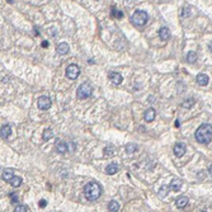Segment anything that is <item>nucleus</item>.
<instances>
[{"label": "nucleus", "mask_w": 212, "mask_h": 212, "mask_svg": "<svg viewBox=\"0 0 212 212\" xmlns=\"http://www.w3.org/2000/svg\"><path fill=\"white\" fill-rule=\"evenodd\" d=\"M197 142L202 143V145H207L212 141V126L208 125V123H203L201 125L197 131H196V135H194Z\"/></svg>", "instance_id": "f257e3e1"}, {"label": "nucleus", "mask_w": 212, "mask_h": 212, "mask_svg": "<svg viewBox=\"0 0 212 212\" xmlns=\"http://www.w3.org/2000/svg\"><path fill=\"white\" fill-rule=\"evenodd\" d=\"M169 188H170V187H168V185H163V187L159 189V196L160 197H166V194L169 192Z\"/></svg>", "instance_id": "a878e982"}, {"label": "nucleus", "mask_w": 212, "mask_h": 212, "mask_svg": "<svg viewBox=\"0 0 212 212\" xmlns=\"http://www.w3.org/2000/svg\"><path fill=\"white\" fill-rule=\"evenodd\" d=\"M185 149H187L185 143H183V142L175 143V146H174V155H175L177 158H182V156L185 154Z\"/></svg>", "instance_id": "6e6552de"}, {"label": "nucleus", "mask_w": 212, "mask_h": 212, "mask_svg": "<svg viewBox=\"0 0 212 212\" xmlns=\"http://www.w3.org/2000/svg\"><path fill=\"white\" fill-rule=\"evenodd\" d=\"M108 78L114 84V85H120V84L122 83V80H123L122 75L120 73H117V71H111V73H109V75H108Z\"/></svg>", "instance_id": "1a4fd4ad"}, {"label": "nucleus", "mask_w": 212, "mask_h": 212, "mask_svg": "<svg viewBox=\"0 0 212 212\" xmlns=\"http://www.w3.org/2000/svg\"><path fill=\"white\" fill-rule=\"evenodd\" d=\"M185 61L188 64H194L197 61V54L194 52V51H189L187 54V56H185Z\"/></svg>", "instance_id": "6ab92c4d"}, {"label": "nucleus", "mask_w": 212, "mask_h": 212, "mask_svg": "<svg viewBox=\"0 0 212 212\" xmlns=\"http://www.w3.org/2000/svg\"><path fill=\"white\" fill-rule=\"evenodd\" d=\"M155 116H156V112H155V109H152V108H149L145 111V114H143V117H145V121L146 122H152L155 120Z\"/></svg>", "instance_id": "2eb2a0df"}, {"label": "nucleus", "mask_w": 212, "mask_h": 212, "mask_svg": "<svg viewBox=\"0 0 212 212\" xmlns=\"http://www.w3.org/2000/svg\"><path fill=\"white\" fill-rule=\"evenodd\" d=\"M10 135H12V127H10V125H3L2 128H0V137H2L3 140H8Z\"/></svg>", "instance_id": "9d476101"}, {"label": "nucleus", "mask_w": 212, "mask_h": 212, "mask_svg": "<svg viewBox=\"0 0 212 212\" xmlns=\"http://www.w3.org/2000/svg\"><path fill=\"white\" fill-rule=\"evenodd\" d=\"M125 149H126L127 154H133V152L137 150V145H136V143H127Z\"/></svg>", "instance_id": "5701e85b"}, {"label": "nucleus", "mask_w": 212, "mask_h": 212, "mask_svg": "<svg viewBox=\"0 0 212 212\" xmlns=\"http://www.w3.org/2000/svg\"><path fill=\"white\" fill-rule=\"evenodd\" d=\"M51 104H52V102H51V99L47 95H42L37 100V106L41 111H47V109H50Z\"/></svg>", "instance_id": "423d86ee"}, {"label": "nucleus", "mask_w": 212, "mask_h": 212, "mask_svg": "<svg viewBox=\"0 0 212 212\" xmlns=\"http://www.w3.org/2000/svg\"><path fill=\"white\" fill-rule=\"evenodd\" d=\"M196 103V100H194L193 98H188V99H185L183 103H182V107L183 108H187V109H189V108H192L193 107V104Z\"/></svg>", "instance_id": "412c9836"}, {"label": "nucleus", "mask_w": 212, "mask_h": 212, "mask_svg": "<svg viewBox=\"0 0 212 212\" xmlns=\"http://www.w3.org/2000/svg\"><path fill=\"white\" fill-rule=\"evenodd\" d=\"M113 154H114V149H112V147H106V149H104V155L111 156V155H113Z\"/></svg>", "instance_id": "c85d7f7f"}, {"label": "nucleus", "mask_w": 212, "mask_h": 212, "mask_svg": "<svg viewBox=\"0 0 212 212\" xmlns=\"http://www.w3.org/2000/svg\"><path fill=\"white\" fill-rule=\"evenodd\" d=\"M42 137H43L45 141H48L50 139L54 137V131L51 130V128H46V130L43 131V135H42Z\"/></svg>", "instance_id": "4be33fe9"}, {"label": "nucleus", "mask_w": 212, "mask_h": 212, "mask_svg": "<svg viewBox=\"0 0 212 212\" xmlns=\"http://www.w3.org/2000/svg\"><path fill=\"white\" fill-rule=\"evenodd\" d=\"M14 211L15 212H27V211H29V208H28V206H25V205H17Z\"/></svg>", "instance_id": "bb28decb"}, {"label": "nucleus", "mask_w": 212, "mask_h": 212, "mask_svg": "<svg viewBox=\"0 0 212 212\" xmlns=\"http://www.w3.org/2000/svg\"><path fill=\"white\" fill-rule=\"evenodd\" d=\"M2 177H3V179L5 182L9 183L14 177V172L12 170V169H5V170H3V173H2Z\"/></svg>", "instance_id": "a211bd4d"}, {"label": "nucleus", "mask_w": 212, "mask_h": 212, "mask_svg": "<svg viewBox=\"0 0 212 212\" xmlns=\"http://www.w3.org/2000/svg\"><path fill=\"white\" fill-rule=\"evenodd\" d=\"M46 206H47V201H45V199L39 201V207H46Z\"/></svg>", "instance_id": "7c9ffc66"}, {"label": "nucleus", "mask_w": 212, "mask_h": 212, "mask_svg": "<svg viewBox=\"0 0 212 212\" xmlns=\"http://www.w3.org/2000/svg\"><path fill=\"white\" fill-rule=\"evenodd\" d=\"M93 94V87L89 83H83L78 88V91H76V97L79 99H87Z\"/></svg>", "instance_id": "20e7f679"}, {"label": "nucleus", "mask_w": 212, "mask_h": 212, "mask_svg": "<svg viewBox=\"0 0 212 212\" xmlns=\"http://www.w3.org/2000/svg\"><path fill=\"white\" fill-rule=\"evenodd\" d=\"M118 170H120V166H118L117 164H114V163L108 164L107 168H106V173H107L108 175H113V174L118 173Z\"/></svg>", "instance_id": "dca6fc26"}, {"label": "nucleus", "mask_w": 212, "mask_h": 212, "mask_svg": "<svg viewBox=\"0 0 212 212\" xmlns=\"http://www.w3.org/2000/svg\"><path fill=\"white\" fill-rule=\"evenodd\" d=\"M42 47H43V48H47V47H48V42H47V41H43V42H42Z\"/></svg>", "instance_id": "2f4dec72"}, {"label": "nucleus", "mask_w": 212, "mask_h": 212, "mask_svg": "<svg viewBox=\"0 0 212 212\" xmlns=\"http://www.w3.org/2000/svg\"><path fill=\"white\" fill-rule=\"evenodd\" d=\"M100 194H102V185L95 180L89 182L85 187H84V196H85L87 199H89V201L98 199L100 197Z\"/></svg>", "instance_id": "f03ea898"}, {"label": "nucleus", "mask_w": 212, "mask_h": 212, "mask_svg": "<svg viewBox=\"0 0 212 212\" xmlns=\"http://www.w3.org/2000/svg\"><path fill=\"white\" fill-rule=\"evenodd\" d=\"M191 15V9H189V6H185L183 8V12H182V17H184V18H187V17Z\"/></svg>", "instance_id": "cd10ccee"}, {"label": "nucleus", "mask_w": 212, "mask_h": 212, "mask_svg": "<svg viewBox=\"0 0 212 212\" xmlns=\"http://www.w3.org/2000/svg\"><path fill=\"white\" fill-rule=\"evenodd\" d=\"M108 211H111V212H117V211H120V203H118L117 201H111L108 203Z\"/></svg>", "instance_id": "aec40b11"}, {"label": "nucleus", "mask_w": 212, "mask_h": 212, "mask_svg": "<svg viewBox=\"0 0 212 212\" xmlns=\"http://www.w3.org/2000/svg\"><path fill=\"white\" fill-rule=\"evenodd\" d=\"M208 172H210V175H211V177H212V165H211V166H210V169H208Z\"/></svg>", "instance_id": "473e14b6"}, {"label": "nucleus", "mask_w": 212, "mask_h": 212, "mask_svg": "<svg viewBox=\"0 0 212 212\" xmlns=\"http://www.w3.org/2000/svg\"><path fill=\"white\" fill-rule=\"evenodd\" d=\"M56 151L58 154H66L67 151H70V147H69V142H65L62 140H58L56 142Z\"/></svg>", "instance_id": "0eeeda50"}, {"label": "nucleus", "mask_w": 212, "mask_h": 212, "mask_svg": "<svg viewBox=\"0 0 212 212\" xmlns=\"http://www.w3.org/2000/svg\"><path fill=\"white\" fill-rule=\"evenodd\" d=\"M175 205H177V207H179V208H184L185 206L188 205V197H185V196L178 197L175 199Z\"/></svg>", "instance_id": "f3484780"}, {"label": "nucleus", "mask_w": 212, "mask_h": 212, "mask_svg": "<svg viewBox=\"0 0 212 212\" xmlns=\"http://www.w3.org/2000/svg\"><path fill=\"white\" fill-rule=\"evenodd\" d=\"M182 184H183V182H182L180 179H178V178H174V179L170 182V184H169V187H170L172 191L178 192V191H180Z\"/></svg>", "instance_id": "ddd939ff"}, {"label": "nucleus", "mask_w": 212, "mask_h": 212, "mask_svg": "<svg viewBox=\"0 0 212 212\" xmlns=\"http://www.w3.org/2000/svg\"><path fill=\"white\" fill-rule=\"evenodd\" d=\"M196 81H197L198 85L205 87V85H207V84H208L210 79H208V76H207L206 74H198V75L196 76Z\"/></svg>", "instance_id": "4468645a"}, {"label": "nucleus", "mask_w": 212, "mask_h": 212, "mask_svg": "<svg viewBox=\"0 0 212 212\" xmlns=\"http://www.w3.org/2000/svg\"><path fill=\"white\" fill-rule=\"evenodd\" d=\"M147 19H149L147 13L143 12V10H136L131 17V22H132V24L136 25V27H142V25H145L147 23Z\"/></svg>", "instance_id": "7ed1b4c3"}, {"label": "nucleus", "mask_w": 212, "mask_h": 212, "mask_svg": "<svg viewBox=\"0 0 212 212\" xmlns=\"http://www.w3.org/2000/svg\"><path fill=\"white\" fill-rule=\"evenodd\" d=\"M112 17H116V18L121 19L122 17H123V13H122L121 10H118L116 6H112Z\"/></svg>", "instance_id": "393cba45"}, {"label": "nucleus", "mask_w": 212, "mask_h": 212, "mask_svg": "<svg viewBox=\"0 0 212 212\" xmlns=\"http://www.w3.org/2000/svg\"><path fill=\"white\" fill-rule=\"evenodd\" d=\"M10 198H12V202H14V203L18 202V196H17L15 193H12L10 194Z\"/></svg>", "instance_id": "c756f323"}, {"label": "nucleus", "mask_w": 212, "mask_h": 212, "mask_svg": "<svg viewBox=\"0 0 212 212\" xmlns=\"http://www.w3.org/2000/svg\"><path fill=\"white\" fill-rule=\"evenodd\" d=\"M56 50H57V54H60V55H66V54H69L70 47H69V45H67L66 42H61V43L57 45Z\"/></svg>", "instance_id": "f8f14e48"}, {"label": "nucleus", "mask_w": 212, "mask_h": 212, "mask_svg": "<svg viewBox=\"0 0 212 212\" xmlns=\"http://www.w3.org/2000/svg\"><path fill=\"white\" fill-rule=\"evenodd\" d=\"M9 183L13 185L14 188H17V187H19V185L22 184V178H20V177H15V175H14V177H13V179H12Z\"/></svg>", "instance_id": "b1692460"}, {"label": "nucleus", "mask_w": 212, "mask_h": 212, "mask_svg": "<svg viewBox=\"0 0 212 212\" xmlns=\"http://www.w3.org/2000/svg\"><path fill=\"white\" fill-rule=\"evenodd\" d=\"M79 75H80V67L76 64H71V65L67 66V69H66V78L67 79L75 80V79H78Z\"/></svg>", "instance_id": "39448f33"}, {"label": "nucleus", "mask_w": 212, "mask_h": 212, "mask_svg": "<svg viewBox=\"0 0 212 212\" xmlns=\"http://www.w3.org/2000/svg\"><path fill=\"white\" fill-rule=\"evenodd\" d=\"M159 37L162 41H168L169 38H170V29H169L168 27H162L159 31Z\"/></svg>", "instance_id": "9b49d317"}, {"label": "nucleus", "mask_w": 212, "mask_h": 212, "mask_svg": "<svg viewBox=\"0 0 212 212\" xmlns=\"http://www.w3.org/2000/svg\"><path fill=\"white\" fill-rule=\"evenodd\" d=\"M210 51H211V52H212V42H211V43H210Z\"/></svg>", "instance_id": "72a5a7b5"}]
</instances>
